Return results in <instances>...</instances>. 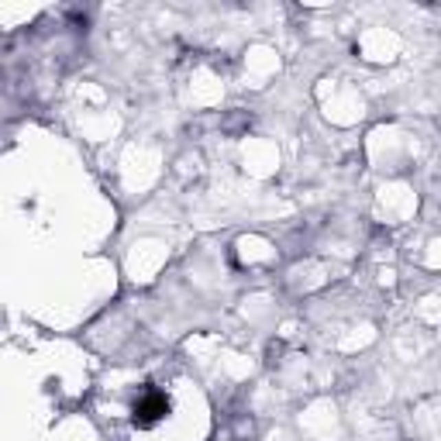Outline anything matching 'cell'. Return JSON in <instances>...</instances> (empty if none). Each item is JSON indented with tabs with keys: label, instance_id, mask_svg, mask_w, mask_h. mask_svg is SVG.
<instances>
[{
	"label": "cell",
	"instance_id": "cell-1",
	"mask_svg": "<svg viewBox=\"0 0 441 441\" xmlns=\"http://www.w3.org/2000/svg\"><path fill=\"white\" fill-rule=\"evenodd\" d=\"M162 410H166V400H162V396H145V400L138 403V420H142V424H152L155 417H162Z\"/></svg>",
	"mask_w": 441,
	"mask_h": 441
}]
</instances>
